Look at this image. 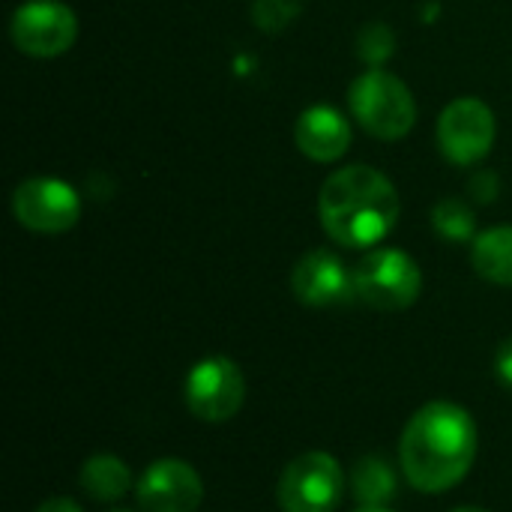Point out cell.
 Here are the masks:
<instances>
[{"label": "cell", "mask_w": 512, "mask_h": 512, "mask_svg": "<svg viewBox=\"0 0 512 512\" xmlns=\"http://www.w3.org/2000/svg\"><path fill=\"white\" fill-rule=\"evenodd\" d=\"M498 135L492 108L477 96L453 99L438 117V147L453 165H477L489 156Z\"/></svg>", "instance_id": "8992f818"}, {"label": "cell", "mask_w": 512, "mask_h": 512, "mask_svg": "<svg viewBox=\"0 0 512 512\" xmlns=\"http://www.w3.org/2000/svg\"><path fill=\"white\" fill-rule=\"evenodd\" d=\"M477 423L456 402H429L405 426L399 465L408 483L423 495H441L459 486L477 459Z\"/></svg>", "instance_id": "6da1fadb"}, {"label": "cell", "mask_w": 512, "mask_h": 512, "mask_svg": "<svg viewBox=\"0 0 512 512\" xmlns=\"http://www.w3.org/2000/svg\"><path fill=\"white\" fill-rule=\"evenodd\" d=\"M423 273L402 249H372L354 267V294L378 312H402L420 300Z\"/></svg>", "instance_id": "277c9868"}, {"label": "cell", "mask_w": 512, "mask_h": 512, "mask_svg": "<svg viewBox=\"0 0 512 512\" xmlns=\"http://www.w3.org/2000/svg\"><path fill=\"white\" fill-rule=\"evenodd\" d=\"M291 291L303 306L330 309L354 294V273L345 270V261L336 252L312 249L294 264Z\"/></svg>", "instance_id": "8fae6325"}, {"label": "cell", "mask_w": 512, "mask_h": 512, "mask_svg": "<svg viewBox=\"0 0 512 512\" xmlns=\"http://www.w3.org/2000/svg\"><path fill=\"white\" fill-rule=\"evenodd\" d=\"M342 492V465L321 450L303 453L291 465H285L276 486L282 512H333L342 504Z\"/></svg>", "instance_id": "5b68a950"}, {"label": "cell", "mask_w": 512, "mask_h": 512, "mask_svg": "<svg viewBox=\"0 0 512 512\" xmlns=\"http://www.w3.org/2000/svg\"><path fill=\"white\" fill-rule=\"evenodd\" d=\"M432 225H435V231H438L444 240H450V243H465V240L474 243V237H477L474 210H471L465 201H459V198H444V201H438L435 210H432Z\"/></svg>", "instance_id": "2e32d148"}, {"label": "cell", "mask_w": 512, "mask_h": 512, "mask_svg": "<svg viewBox=\"0 0 512 512\" xmlns=\"http://www.w3.org/2000/svg\"><path fill=\"white\" fill-rule=\"evenodd\" d=\"M348 105L354 120L381 141H399L417 123V102L411 87L381 66H369L351 81Z\"/></svg>", "instance_id": "3957f363"}, {"label": "cell", "mask_w": 512, "mask_h": 512, "mask_svg": "<svg viewBox=\"0 0 512 512\" xmlns=\"http://www.w3.org/2000/svg\"><path fill=\"white\" fill-rule=\"evenodd\" d=\"M360 512H393V510H387V507H378V510H360Z\"/></svg>", "instance_id": "7402d4cb"}, {"label": "cell", "mask_w": 512, "mask_h": 512, "mask_svg": "<svg viewBox=\"0 0 512 512\" xmlns=\"http://www.w3.org/2000/svg\"><path fill=\"white\" fill-rule=\"evenodd\" d=\"M396 51V36L387 24L372 21L360 30L357 36V54L369 63V66H381L384 60H390Z\"/></svg>", "instance_id": "e0dca14e"}, {"label": "cell", "mask_w": 512, "mask_h": 512, "mask_svg": "<svg viewBox=\"0 0 512 512\" xmlns=\"http://www.w3.org/2000/svg\"><path fill=\"white\" fill-rule=\"evenodd\" d=\"M351 138H354L351 123L333 105L306 108L294 126V141H297L300 153L312 162H321V165L342 159L351 147Z\"/></svg>", "instance_id": "7c38bea8"}, {"label": "cell", "mask_w": 512, "mask_h": 512, "mask_svg": "<svg viewBox=\"0 0 512 512\" xmlns=\"http://www.w3.org/2000/svg\"><path fill=\"white\" fill-rule=\"evenodd\" d=\"M297 12H300L297 0H255V6H252L255 24L267 33L288 27L297 18Z\"/></svg>", "instance_id": "ac0fdd59"}, {"label": "cell", "mask_w": 512, "mask_h": 512, "mask_svg": "<svg viewBox=\"0 0 512 512\" xmlns=\"http://www.w3.org/2000/svg\"><path fill=\"white\" fill-rule=\"evenodd\" d=\"M348 486H351L354 501H357L363 510L387 507V504L396 498V492H399L396 471H393V465H390L387 459H381V456H363V459H357V465L351 468Z\"/></svg>", "instance_id": "4fadbf2b"}, {"label": "cell", "mask_w": 512, "mask_h": 512, "mask_svg": "<svg viewBox=\"0 0 512 512\" xmlns=\"http://www.w3.org/2000/svg\"><path fill=\"white\" fill-rule=\"evenodd\" d=\"M399 192L372 165L333 171L318 192V216L330 240L345 249L378 246L399 222Z\"/></svg>", "instance_id": "7a4b0ae2"}, {"label": "cell", "mask_w": 512, "mask_h": 512, "mask_svg": "<svg viewBox=\"0 0 512 512\" xmlns=\"http://www.w3.org/2000/svg\"><path fill=\"white\" fill-rule=\"evenodd\" d=\"M111 512H132V510H111Z\"/></svg>", "instance_id": "603a6c76"}, {"label": "cell", "mask_w": 512, "mask_h": 512, "mask_svg": "<svg viewBox=\"0 0 512 512\" xmlns=\"http://www.w3.org/2000/svg\"><path fill=\"white\" fill-rule=\"evenodd\" d=\"M471 264L486 282L512 288V225L480 231L471 243Z\"/></svg>", "instance_id": "5bb4252c"}, {"label": "cell", "mask_w": 512, "mask_h": 512, "mask_svg": "<svg viewBox=\"0 0 512 512\" xmlns=\"http://www.w3.org/2000/svg\"><path fill=\"white\" fill-rule=\"evenodd\" d=\"M12 213L36 234H63L81 219V198L66 180L30 177L12 192Z\"/></svg>", "instance_id": "9c48e42d"}, {"label": "cell", "mask_w": 512, "mask_h": 512, "mask_svg": "<svg viewBox=\"0 0 512 512\" xmlns=\"http://www.w3.org/2000/svg\"><path fill=\"white\" fill-rule=\"evenodd\" d=\"M453 512H489V510H480V507H459V510Z\"/></svg>", "instance_id": "44dd1931"}, {"label": "cell", "mask_w": 512, "mask_h": 512, "mask_svg": "<svg viewBox=\"0 0 512 512\" xmlns=\"http://www.w3.org/2000/svg\"><path fill=\"white\" fill-rule=\"evenodd\" d=\"M9 36L21 54L30 57H60L78 39V18L66 3L57 0H27L15 9L9 21Z\"/></svg>", "instance_id": "ba28073f"}, {"label": "cell", "mask_w": 512, "mask_h": 512, "mask_svg": "<svg viewBox=\"0 0 512 512\" xmlns=\"http://www.w3.org/2000/svg\"><path fill=\"white\" fill-rule=\"evenodd\" d=\"M495 375H498V381H501L504 387H510L512 390V339L501 342V348H498V354H495Z\"/></svg>", "instance_id": "d6986e66"}, {"label": "cell", "mask_w": 512, "mask_h": 512, "mask_svg": "<svg viewBox=\"0 0 512 512\" xmlns=\"http://www.w3.org/2000/svg\"><path fill=\"white\" fill-rule=\"evenodd\" d=\"M186 408L201 423H228L246 399V381L234 360L207 357L186 375Z\"/></svg>", "instance_id": "52a82bcc"}, {"label": "cell", "mask_w": 512, "mask_h": 512, "mask_svg": "<svg viewBox=\"0 0 512 512\" xmlns=\"http://www.w3.org/2000/svg\"><path fill=\"white\" fill-rule=\"evenodd\" d=\"M36 512H81V507L72 498H48L45 504H39Z\"/></svg>", "instance_id": "ffe728a7"}, {"label": "cell", "mask_w": 512, "mask_h": 512, "mask_svg": "<svg viewBox=\"0 0 512 512\" xmlns=\"http://www.w3.org/2000/svg\"><path fill=\"white\" fill-rule=\"evenodd\" d=\"M81 489L87 492V498L99 501V504H114L123 495H129L132 489V471L123 459L117 456H90L81 465Z\"/></svg>", "instance_id": "9a60e30c"}, {"label": "cell", "mask_w": 512, "mask_h": 512, "mask_svg": "<svg viewBox=\"0 0 512 512\" xmlns=\"http://www.w3.org/2000/svg\"><path fill=\"white\" fill-rule=\"evenodd\" d=\"M135 498L144 512H195L204 501V483L189 462L159 459L138 477Z\"/></svg>", "instance_id": "30bf717a"}]
</instances>
